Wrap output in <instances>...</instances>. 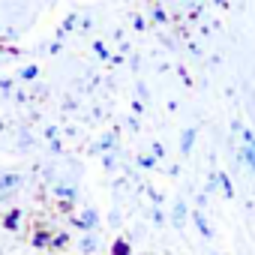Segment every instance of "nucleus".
I'll use <instances>...</instances> for the list:
<instances>
[{
  "label": "nucleus",
  "mask_w": 255,
  "mask_h": 255,
  "mask_svg": "<svg viewBox=\"0 0 255 255\" xmlns=\"http://www.w3.org/2000/svg\"><path fill=\"white\" fill-rule=\"evenodd\" d=\"M111 252H114V255H129V243H126V240H117Z\"/></svg>",
  "instance_id": "obj_5"
},
{
  "label": "nucleus",
  "mask_w": 255,
  "mask_h": 255,
  "mask_svg": "<svg viewBox=\"0 0 255 255\" xmlns=\"http://www.w3.org/2000/svg\"><path fill=\"white\" fill-rule=\"evenodd\" d=\"M96 219H99V216H96V210H84V213H78L72 222H75V228H81V231H90V228L96 225Z\"/></svg>",
  "instance_id": "obj_2"
},
{
  "label": "nucleus",
  "mask_w": 255,
  "mask_h": 255,
  "mask_svg": "<svg viewBox=\"0 0 255 255\" xmlns=\"http://www.w3.org/2000/svg\"><path fill=\"white\" fill-rule=\"evenodd\" d=\"M36 72H39L36 66H27V69H21V78H36Z\"/></svg>",
  "instance_id": "obj_7"
},
{
  "label": "nucleus",
  "mask_w": 255,
  "mask_h": 255,
  "mask_svg": "<svg viewBox=\"0 0 255 255\" xmlns=\"http://www.w3.org/2000/svg\"><path fill=\"white\" fill-rule=\"evenodd\" d=\"M18 219H21V210H12L6 219H3V225L9 228V231H15V225H18Z\"/></svg>",
  "instance_id": "obj_3"
},
{
  "label": "nucleus",
  "mask_w": 255,
  "mask_h": 255,
  "mask_svg": "<svg viewBox=\"0 0 255 255\" xmlns=\"http://www.w3.org/2000/svg\"><path fill=\"white\" fill-rule=\"evenodd\" d=\"M15 183H18V174H6L0 180V189H15Z\"/></svg>",
  "instance_id": "obj_4"
},
{
  "label": "nucleus",
  "mask_w": 255,
  "mask_h": 255,
  "mask_svg": "<svg viewBox=\"0 0 255 255\" xmlns=\"http://www.w3.org/2000/svg\"><path fill=\"white\" fill-rule=\"evenodd\" d=\"M66 240H69V237H66V234H57V237H51V246H63V243H66Z\"/></svg>",
  "instance_id": "obj_9"
},
{
  "label": "nucleus",
  "mask_w": 255,
  "mask_h": 255,
  "mask_svg": "<svg viewBox=\"0 0 255 255\" xmlns=\"http://www.w3.org/2000/svg\"><path fill=\"white\" fill-rule=\"evenodd\" d=\"M219 183H222V192H225V195H231V183H228V177H225V174H219Z\"/></svg>",
  "instance_id": "obj_8"
},
{
  "label": "nucleus",
  "mask_w": 255,
  "mask_h": 255,
  "mask_svg": "<svg viewBox=\"0 0 255 255\" xmlns=\"http://www.w3.org/2000/svg\"><path fill=\"white\" fill-rule=\"evenodd\" d=\"M240 159L249 165V171L255 174V132H243V150H240Z\"/></svg>",
  "instance_id": "obj_1"
},
{
  "label": "nucleus",
  "mask_w": 255,
  "mask_h": 255,
  "mask_svg": "<svg viewBox=\"0 0 255 255\" xmlns=\"http://www.w3.org/2000/svg\"><path fill=\"white\" fill-rule=\"evenodd\" d=\"M192 141H195V132H183V144H180V147H183V153L189 150V144H192Z\"/></svg>",
  "instance_id": "obj_6"
}]
</instances>
